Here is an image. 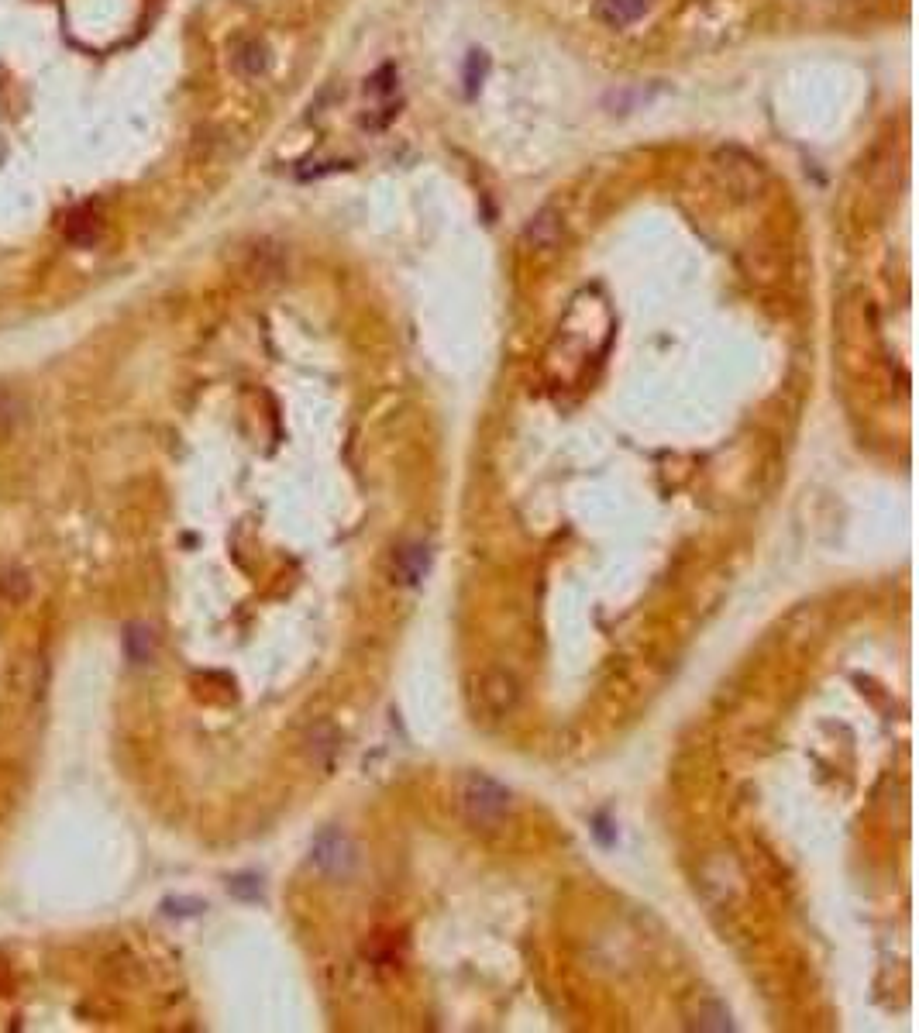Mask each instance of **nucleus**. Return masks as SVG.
Returning <instances> with one entry per match:
<instances>
[{
  "instance_id": "nucleus-1",
  "label": "nucleus",
  "mask_w": 919,
  "mask_h": 1033,
  "mask_svg": "<svg viewBox=\"0 0 919 1033\" xmlns=\"http://www.w3.org/2000/svg\"><path fill=\"white\" fill-rule=\"evenodd\" d=\"M520 703V686L510 672L503 669H486L479 675H472L469 682V706L475 717H486V720H500L510 717Z\"/></svg>"
},
{
  "instance_id": "nucleus-2",
  "label": "nucleus",
  "mask_w": 919,
  "mask_h": 1033,
  "mask_svg": "<svg viewBox=\"0 0 919 1033\" xmlns=\"http://www.w3.org/2000/svg\"><path fill=\"white\" fill-rule=\"evenodd\" d=\"M462 806L472 823L489 827V823H500L506 817V810H510V792H506L500 782L486 779V775H472V779L465 782Z\"/></svg>"
},
{
  "instance_id": "nucleus-3",
  "label": "nucleus",
  "mask_w": 919,
  "mask_h": 1033,
  "mask_svg": "<svg viewBox=\"0 0 919 1033\" xmlns=\"http://www.w3.org/2000/svg\"><path fill=\"white\" fill-rule=\"evenodd\" d=\"M310 861H314L317 868H324V872L345 875L355 861V851H352V844H348L345 834L327 830V834H321L314 841V848H310Z\"/></svg>"
},
{
  "instance_id": "nucleus-4",
  "label": "nucleus",
  "mask_w": 919,
  "mask_h": 1033,
  "mask_svg": "<svg viewBox=\"0 0 919 1033\" xmlns=\"http://www.w3.org/2000/svg\"><path fill=\"white\" fill-rule=\"evenodd\" d=\"M651 0H599V18L610 28H630L634 21H641L648 14Z\"/></svg>"
},
{
  "instance_id": "nucleus-5",
  "label": "nucleus",
  "mask_w": 919,
  "mask_h": 1033,
  "mask_svg": "<svg viewBox=\"0 0 919 1033\" xmlns=\"http://www.w3.org/2000/svg\"><path fill=\"white\" fill-rule=\"evenodd\" d=\"M427 572V548L424 545H410L396 551V562H393V576L403 586H417Z\"/></svg>"
},
{
  "instance_id": "nucleus-6",
  "label": "nucleus",
  "mask_w": 919,
  "mask_h": 1033,
  "mask_svg": "<svg viewBox=\"0 0 919 1033\" xmlns=\"http://www.w3.org/2000/svg\"><path fill=\"white\" fill-rule=\"evenodd\" d=\"M66 238L73 245H93L100 238V214L93 211V207H80V211H73L66 217Z\"/></svg>"
},
{
  "instance_id": "nucleus-7",
  "label": "nucleus",
  "mask_w": 919,
  "mask_h": 1033,
  "mask_svg": "<svg viewBox=\"0 0 919 1033\" xmlns=\"http://www.w3.org/2000/svg\"><path fill=\"white\" fill-rule=\"evenodd\" d=\"M558 235H562V214H558V211H551V207H544L541 214H534V217H531V224H527V231H524V238H527V242L537 245V248L551 245Z\"/></svg>"
},
{
  "instance_id": "nucleus-8",
  "label": "nucleus",
  "mask_w": 919,
  "mask_h": 1033,
  "mask_svg": "<svg viewBox=\"0 0 919 1033\" xmlns=\"http://www.w3.org/2000/svg\"><path fill=\"white\" fill-rule=\"evenodd\" d=\"M235 66L241 69L245 76H262L269 69V49H266V42H259V38H245V42L235 49Z\"/></svg>"
},
{
  "instance_id": "nucleus-9",
  "label": "nucleus",
  "mask_w": 919,
  "mask_h": 1033,
  "mask_svg": "<svg viewBox=\"0 0 919 1033\" xmlns=\"http://www.w3.org/2000/svg\"><path fill=\"white\" fill-rule=\"evenodd\" d=\"M152 648H155L152 627L149 624H128V631H124V651H128L131 662L145 665L152 658Z\"/></svg>"
},
{
  "instance_id": "nucleus-10",
  "label": "nucleus",
  "mask_w": 919,
  "mask_h": 1033,
  "mask_svg": "<svg viewBox=\"0 0 919 1033\" xmlns=\"http://www.w3.org/2000/svg\"><path fill=\"white\" fill-rule=\"evenodd\" d=\"M0 596H4L7 603H25L31 596V576L25 569H18V565L4 569L0 572Z\"/></svg>"
},
{
  "instance_id": "nucleus-11",
  "label": "nucleus",
  "mask_w": 919,
  "mask_h": 1033,
  "mask_svg": "<svg viewBox=\"0 0 919 1033\" xmlns=\"http://www.w3.org/2000/svg\"><path fill=\"white\" fill-rule=\"evenodd\" d=\"M486 52H469V62H465V97H475L482 87V80H486Z\"/></svg>"
},
{
  "instance_id": "nucleus-12",
  "label": "nucleus",
  "mask_w": 919,
  "mask_h": 1033,
  "mask_svg": "<svg viewBox=\"0 0 919 1033\" xmlns=\"http://www.w3.org/2000/svg\"><path fill=\"white\" fill-rule=\"evenodd\" d=\"M25 417V403L18 400V396H11V393H4L0 396V431H11L14 424Z\"/></svg>"
}]
</instances>
